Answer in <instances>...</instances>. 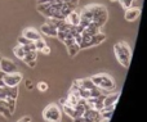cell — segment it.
Returning <instances> with one entry per match:
<instances>
[{"label": "cell", "instance_id": "obj_1", "mask_svg": "<svg viewBox=\"0 0 147 122\" xmlns=\"http://www.w3.org/2000/svg\"><path fill=\"white\" fill-rule=\"evenodd\" d=\"M114 51L116 59L123 67L128 68L130 64V58H132V51H130V46L127 43L121 41V43H117L114 45Z\"/></svg>", "mask_w": 147, "mask_h": 122}, {"label": "cell", "instance_id": "obj_2", "mask_svg": "<svg viewBox=\"0 0 147 122\" xmlns=\"http://www.w3.org/2000/svg\"><path fill=\"white\" fill-rule=\"evenodd\" d=\"M88 7L92 10V13H93L92 22H94L99 27H102L106 23V21L109 19V12H107L106 7L102 4H92V5H88Z\"/></svg>", "mask_w": 147, "mask_h": 122}, {"label": "cell", "instance_id": "obj_3", "mask_svg": "<svg viewBox=\"0 0 147 122\" xmlns=\"http://www.w3.org/2000/svg\"><path fill=\"white\" fill-rule=\"evenodd\" d=\"M93 84L96 85L98 89L101 90H106V91H112L115 89V81L111 76L105 73H99V75H94L93 77H90Z\"/></svg>", "mask_w": 147, "mask_h": 122}, {"label": "cell", "instance_id": "obj_4", "mask_svg": "<svg viewBox=\"0 0 147 122\" xmlns=\"http://www.w3.org/2000/svg\"><path fill=\"white\" fill-rule=\"evenodd\" d=\"M43 118L47 122H61L62 111L58 104H49L43 111Z\"/></svg>", "mask_w": 147, "mask_h": 122}, {"label": "cell", "instance_id": "obj_5", "mask_svg": "<svg viewBox=\"0 0 147 122\" xmlns=\"http://www.w3.org/2000/svg\"><path fill=\"white\" fill-rule=\"evenodd\" d=\"M3 81L7 86L9 87H16L18 86L21 81H22V75L18 73V72H14V73H4L3 76Z\"/></svg>", "mask_w": 147, "mask_h": 122}, {"label": "cell", "instance_id": "obj_6", "mask_svg": "<svg viewBox=\"0 0 147 122\" xmlns=\"http://www.w3.org/2000/svg\"><path fill=\"white\" fill-rule=\"evenodd\" d=\"M0 71L3 73H14V72L18 71L17 64L13 61L8 58H1L0 59Z\"/></svg>", "mask_w": 147, "mask_h": 122}, {"label": "cell", "instance_id": "obj_7", "mask_svg": "<svg viewBox=\"0 0 147 122\" xmlns=\"http://www.w3.org/2000/svg\"><path fill=\"white\" fill-rule=\"evenodd\" d=\"M140 15H141L140 8H129V9L125 10L124 18H125V21H128V22H132V21L137 19Z\"/></svg>", "mask_w": 147, "mask_h": 122}, {"label": "cell", "instance_id": "obj_8", "mask_svg": "<svg viewBox=\"0 0 147 122\" xmlns=\"http://www.w3.org/2000/svg\"><path fill=\"white\" fill-rule=\"evenodd\" d=\"M23 36H25L26 39H28L30 41H32V43L39 40V39H41L40 32H39L38 30H35V28H26V30L23 31Z\"/></svg>", "mask_w": 147, "mask_h": 122}, {"label": "cell", "instance_id": "obj_9", "mask_svg": "<svg viewBox=\"0 0 147 122\" xmlns=\"http://www.w3.org/2000/svg\"><path fill=\"white\" fill-rule=\"evenodd\" d=\"M40 31H41V33L49 36V37H57V28L53 27L52 25H49V23H45V25L41 26Z\"/></svg>", "mask_w": 147, "mask_h": 122}, {"label": "cell", "instance_id": "obj_10", "mask_svg": "<svg viewBox=\"0 0 147 122\" xmlns=\"http://www.w3.org/2000/svg\"><path fill=\"white\" fill-rule=\"evenodd\" d=\"M120 98V93H115V94H109L105 97L103 99V104L105 107H110V105H116L117 100Z\"/></svg>", "mask_w": 147, "mask_h": 122}, {"label": "cell", "instance_id": "obj_11", "mask_svg": "<svg viewBox=\"0 0 147 122\" xmlns=\"http://www.w3.org/2000/svg\"><path fill=\"white\" fill-rule=\"evenodd\" d=\"M65 21H66L67 23H70V25H72V26H78L79 23H80V13H78V12L74 10V12H71V14H70Z\"/></svg>", "mask_w": 147, "mask_h": 122}, {"label": "cell", "instance_id": "obj_12", "mask_svg": "<svg viewBox=\"0 0 147 122\" xmlns=\"http://www.w3.org/2000/svg\"><path fill=\"white\" fill-rule=\"evenodd\" d=\"M105 40H106V35H105V33L101 31V32H98L97 35L92 36V46L99 45V44H102Z\"/></svg>", "mask_w": 147, "mask_h": 122}, {"label": "cell", "instance_id": "obj_13", "mask_svg": "<svg viewBox=\"0 0 147 122\" xmlns=\"http://www.w3.org/2000/svg\"><path fill=\"white\" fill-rule=\"evenodd\" d=\"M36 59H38V51L32 50V51H27L22 61L25 62L26 64H28V63H31V62H36Z\"/></svg>", "mask_w": 147, "mask_h": 122}, {"label": "cell", "instance_id": "obj_14", "mask_svg": "<svg viewBox=\"0 0 147 122\" xmlns=\"http://www.w3.org/2000/svg\"><path fill=\"white\" fill-rule=\"evenodd\" d=\"M115 107L116 105H110V107H105L102 111H99V113H101V117L102 118H111V116H112V113H114V111H115Z\"/></svg>", "mask_w": 147, "mask_h": 122}, {"label": "cell", "instance_id": "obj_15", "mask_svg": "<svg viewBox=\"0 0 147 122\" xmlns=\"http://www.w3.org/2000/svg\"><path fill=\"white\" fill-rule=\"evenodd\" d=\"M63 107V112L66 113L69 117H71V118H75L76 117V112H75V107H72V105H70V104H63L62 105Z\"/></svg>", "mask_w": 147, "mask_h": 122}, {"label": "cell", "instance_id": "obj_16", "mask_svg": "<svg viewBox=\"0 0 147 122\" xmlns=\"http://www.w3.org/2000/svg\"><path fill=\"white\" fill-rule=\"evenodd\" d=\"M81 49H80V46L78 45V44H72V45H70V46H67V54H69L71 58H74V57L76 55V54L80 51Z\"/></svg>", "mask_w": 147, "mask_h": 122}, {"label": "cell", "instance_id": "obj_17", "mask_svg": "<svg viewBox=\"0 0 147 122\" xmlns=\"http://www.w3.org/2000/svg\"><path fill=\"white\" fill-rule=\"evenodd\" d=\"M5 105H7V108L9 109V112L13 115V112H14V109H16V99L7 97L5 98Z\"/></svg>", "mask_w": 147, "mask_h": 122}, {"label": "cell", "instance_id": "obj_18", "mask_svg": "<svg viewBox=\"0 0 147 122\" xmlns=\"http://www.w3.org/2000/svg\"><path fill=\"white\" fill-rule=\"evenodd\" d=\"M13 53H14V55L17 57L18 59H23V57H25L26 51H25V49H23L22 45H17L14 49H13Z\"/></svg>", "mask_w": 147, "mask_h": 122}, {"label": "cell", "instance_id": "obj_19", "mask_svg": "<svg viewBox=\"0 0 147 122\" xmlns=\"http://www.w3.org/2000/svg\"><path fill=\"white\" fill-rule=\"evenodd\" d=\"M63 22H65V19H58V18H48V22H47V23L52 25L53 27H56V28H59Z\"/></svg>", "mask_w": 147, "mask_h": 122}, {"label": "cell", "instance_id": "obj_20", "mask_svg": "<svg viewBox=\"0 0 147 122\" xmlns=\"http://www.w3.org/2000/svg\"><path fill=\"white\" fill-rule=\"evenodd\" d=\"M7 97L13 98V99H17V97H18V89H17V86H16V87L7 86Z\"/></svg>", "mask_w": 147, "mask_h": 122}, {"label": "cell", "instance_id": "obj_21", "mask_svg": "<svg viewBox=\"0 0 147 122\" xmlns=\"http://www.w3.org/2000/svg\"><path fill=\"white\" fill-rule=\"evenodd\" d=\"M34 44H35L36 51H41V50H43V49L47 46V43L44 41V39H39V40L34 41Z\"/></svg>", "mask_w": 147, "mask_h": 122}, {"label": "cell", "instance_id": "obj_22", "mask_svg": "<svg viewBox=\"0 0 147 122\" xmlns=\"http://www.w3.org/2000/svg\"><path fill=\"white\" fill-rule=\"evenodd\" d=\"M0 115H3L4 117H7V118L12 117V113L9 112V109H8V108L5 107L3 103H0Z\"/></svg>", "mask_w": 147, "mask_h": 122}, {"label": "cell", "instance_id": "obj_23", "mask_svg": "<svg viewBox=\"0 0 147 122\" xmlns=\"http://www.w3.org/2000/svg\"><path fill=\"white\" fill-rule=\"evenodd\" d=\"M36 87H38V90H39L40 93H45L47 90H48V87H49V86H48V84H47V82L40 81V82L38 84V86H36Z\"/></svg>", "mask_w": 147, "mask_h": 122}, {"label": "cell", "instance_id": "obj_24", "mask_svg": "<svg viewBox=\"0 0 147 122\" xmlns=\"http://www.w3.org/2000/svg\"><path fill=\"white\" fill-rule=\"evenodd\" d=\"M30 43H32V41H30L28 39H26L23 35H21L20 37H18V45L25 46V45H27V44H30Z\"/></svg>", "mask_w": 147, "mask_h": 122}, {"label": "cell", "instance_id": "obj_25", "mask_svg": "<svg viewBox=\"0 0 147 122\" xmlns=\"http://www.w3.org/2000/svg\"><path fill=\"white\" fill-rule=\"evenodd\" d=\"M133 1L134 0H121V5H123V8H124L125 10L127 9H129V8H132V5H133Z\"/></svg>", "mask_w": 147, "mask_h": 122}, {"label": "cell", "instance_id": "obj_26", "mask_svg": "<svg viewBox=\"0 0 147 122\" xmlns=\"http://www.w3.org/2000/svg\"><path fill=\"white\" fill-rule=\"evenodd\" d=\"M66 36H67V33H66V32H63V31H58V30H57V39H58L59 41H62V43H63V41H65V39H66Z\"/></svg>", "mask_w": 147, "mask_h": 122}, {"label": "cell", "instance_id": "obj_27", "mask_svg": "<svg viewBox=\"0 0 147 122\" xmlns=\"http://www.w3.org/2000/svg\"><path fill=\"white\" fill-rule=\"evenodd\" d=\"M41 53H43V54H45V55H49V54H51V48H49V46L47 45L45 48H44L43 50H41Z\"/></svg>", "mask_w": 147, "mask_h": 122}, {"label": "cell", "instance_id": "obj_28", "mask_svg": "<svg viewBox=\"0 0 147 122\" xmlns=\"http://www.w3.org/2000/svg\"><path fill=\"white\" fill-rule=\"evenodd\" d=\"M26 87H27L28 90H31L34 87V85H32V82L30 81V80H27V81H26Z\"/></svg>", "mask_w": 147, "mask_h": 122}, {"label": "cell", "instance_id": "obj_29", "mask_svg": "<svg viewBox=\"0 0 147 122\" xmlns=\"http://www.w3.org/2000/svg\"><path fill=\"white\" fill-rule=\"evenodd\" d=\"M18 122H31V118L28 117V116H26V117H23V118H21Z\"/></svg>", "mask_w": 147, "mask_h": 122}, {"label": "cell", "instance_id": "obj_30", "mask_svg": "<svg viewBox=\"0 0 147 122\" xmlns=\"http://www.w3.org/2000/svg\"><path fill=\"white\" fill-rule=\"evenodd\" d=\"M74 122H83L84 121V118L83 117H75V118H72Z\"/></svg>", "mask_w": 147, "mask_h": 122}, {"label": "cell", "instance_id": "obj_31", "mask_svg": "<svg viewBox=\"0 0 147 122\" xmlns=\"http://www.w3.org/2000/svg\"><path fill=\"white\" fill-rule=\"evenodd\" d=\"M59 3H69V1H79V0H57Z\"/></svg>", "mask_w": 147, "mask_h": 122}, {"label": "cell", "instance_id": "obj_32", "mask_svg": "<svg viewBox=\"0 0 147 122\" xmlns=\"http://www.w3.org/2000/svg\"><path fill=\"white\" fill-rule=\"evenodd\" d=\"M101 122H110V120H109V118H102Z\"/></svg>", "mask_w": 147, "mask_h": 122}, {"label": "cell", "instance_id": "obj_33", "mask_svg": "<svg viewBox=\"0 0 147 122\" xmlns=\"http://www.w3.org/2000/svg\"><path fill=\"white\" fill-rule=\"evenodd\" d=\"M110 1H119V0H110Z\"/></svg>", "mask_w": 147, "mask_h": 122}, {"label": "cell", "instance_id": "obj_34", "mask_svg": "<svg viewBox=\"0 0 147 122\" xmlns=\"http://www.w3.org/2000/svg\"><path fill=\"white\" fill-rule=\"evenodd\" d=\"M119 1H121V0H119Z\"/></svg>", "mask_w": 147, "mask_h": 122}, {"label": "cell", "instance_id": "obj_35", "mask_svg": "<svg viewBox=\"0 0 147 122\" xmlns=\"http://www.w3.org/2000/svg\"><path fill=\"white\" fill-rule=\"evenodd\" d=\"M0 58H1V57H0Z\"/></svg>", "mask_w": 147, "mask_h": 122}]
</instances>
